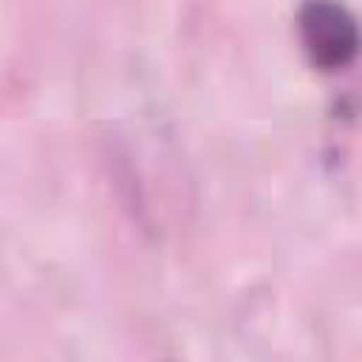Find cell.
Instances as JSON below:
<instances>
[{
	"label": "cell",
	"instance_id": "6da1fadb",
	"mask_svg": "<svg viewBox=\"0 0 362 362\" xmlns=\"http://www.w3.org/2000/svg\"><path fill=\"white\" fill-rule=\"evenodd\" d=\"M297 34L308 62L320 71H342L362 48L356 17L337 0H305L297 11Z\"/></svg>",
	"mask_w": 362,
	"mask_h": 362
}]
</instances>
